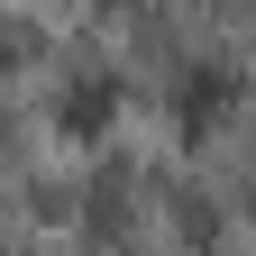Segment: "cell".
Segmentation results:
<instances>
[{
  "label": "cell",
  "instance_id": "6da1fadb",
  "mask_svg": "<svg viewBox=\"0 0 256 256\" xmlns=\"http://www.w3.org/2000/svg\"><path fill=\"white\" fill-rule=\"evenodd\" d=\"M229 101H238L229 64H183V82H174V110H183V128H202L210 110H229Z\"/></svg>",
  "mask_w": 256,
  "mask_h": 256
}]
</instances>
